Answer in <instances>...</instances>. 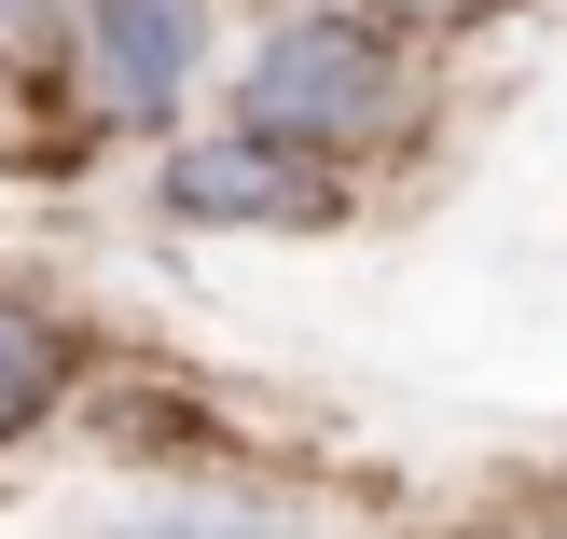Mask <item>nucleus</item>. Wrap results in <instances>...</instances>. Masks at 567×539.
I'll return each instance as SVG.
<instances>
[{
	"label": "nucleus",
	"instance_id": "obj_1",
	"mask_svg": "<svg viewBox=\"0 0 567 539\" xmlns=\"http://www.w3.org/2000/svg\"><path fill=\"white\" fill-rule=\"evenodd\" d=\"M402 125V42H388L374 14H277L264 42H249V83H236V138H264V153H360V138Z\"/></svg>",
	"mask_w": 567,
	"mask_h": 539
},
{
	"label": "nucleus",
	"instance_id": "obj_2",
	"mask_svg": "<svg viewBox=\"0 0 567 539\" xmlns=\"http://www.w3.org/2000/svg\"><path fill=\"white\" fill-rule=\"evenodd\" d=\"M166 208L181 221H264V236H291V221H332V180L305 153H264V138H194V153H166Z\"/></svg>",
	"mask_w": 567,
	"mask_h": 539
},
{
	"label": "nucleus",
	"instance_id": "obj_3",
	"mask_svg": "<svg viewBox=\"0 0 567 539\" xmlns=\"http://www.w3.org/2000/svg\"><path fill=\"white\" fill-rule=\"evenodd\" d=\"M83 42H97V97L111 111H166L208 70V0H83Z\"/></svg>",
	"mask_w": 567,
	"mask_h": 539
},
{
	"label": "nucleus",
	"instance_id": "obj_4",
	"mask_svg": "<svg viewBox=\"0 0 567 539\" xmlns=\"http://www.w3.org/2000/svg\"><path fill=\"white\" fill-rule=\"evenodd\" d=\"M55 387H70V332H55L42 304H14V291H0V443H14V429H42V415H55Z\"/></svg>",
	"mask_w": 567,
	"mask_h": 539
},
{
	"label": "nucleus",
	"instance_id": "obj_5",
	"mask_svg": "<svg viewBox=\"0 0 567 539\" xmlns=\"http://www.w3.org/2000/svg\"><path fill=\"white\" fill-rule=\"evenodd\" d=\"M111 539H277L264 498H153V512H125Z\"/></svg>",
	"mask_w": 567,
	"mask_h": 539
},
{
	"label": "nucleus",
	"instance_id": "obj_6",
	"mask_svg": "<svg viewBox=\"0 0 567 539\" xmlns=\"http://www.w3.org/2000/svg\"><path fill=\"white\" fill-rule=\"evenodd\" d=\"M388 14H513V0H388Z\"/></svg>",
	"mask_w": 567,
	"mask_h": 539
}]
</instances>
